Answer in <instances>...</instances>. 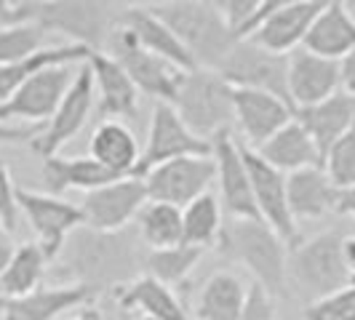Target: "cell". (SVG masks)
<instances>
[{"label": "cell", "mask_w": 355, "mask_h": 320, "mask_svg": "<svg viewBox=\"0 0 355 320\" xmlns=\"http://www.w3.org/2000/svg\"><path fill=\"white\" fill-rule=\"evenodd\" d=\"M56 278L67 283L89 285L96 294L105 288H121L139 278L144 256L137 249V238L128 232H91L86 227L67 238L59 259Z\"/></svg>", "instance_id": "cell-1"}, {"label": "cell", "mask_w": 355, "mask_h": 320, "mask_svg": "<svg viewBox=\"0 0 355 320\" xmlns=\"http://www.w3.org/2000/svg\"><path fill=\"white\" fill-rule=\"evenodd\" d=\"M216 249L227 259L238 262L254 275V283L262 285L267 294L284 296L288 288V243L270 230L262 219H232L222 230Z\"/></svg>", "instance_id": "cell-2"}, {"label": "cell", "mask_w": 355, "mask_h": 320, "mask_svg": "<svg viewBox=\"0 0 355 320\" xmlns=\"http://www.w3.org/2000/svg\"><path fill=\"white\" fill-rule=\"evenodd\" d=\"M150 11L179 37L200 70H219L225 56L238 43L219 8L206 0H168L153 3Z\"/></svg>", "instance_id": "cell-3"}, {"label": "cell", "mask_w": 355, "mask_h": 320, "mask_svg": "<svg viewBox=\"0 0 355 320\" xmlns=\"http://www.w3.org/2000/svg\"><path fill=\"white\" fill-rule=\"evenodd\" d=\"M342 240L345 235L326 230L307 240H297L288 249V267H286L288 283L297 288L300 296L307 299V304L320 302L342 288L353 285Z\"/></svg>", "instance_id": "cell-4"}, {"label": "cell", "mask_w": 355, "mask_h": 320, "mask_svg": "<svg viewBox=\"0 0 355 320\" xmlns=\"http://www.w3.org/2000/svg\"><path fill=\"white\" fill-rule=\"evenodd\" d=\"M174 109L198 139L211 142L214 136L232 131L235 109H232V89L222 80L216 70H193L182 75Z\"/></svg>", "instance_id": "cell-5"}, {"label": "cell", "mask_w": 355, "mask_h": 320, "mask_svg": "<svg viewBox=\"0 0 355 320\" xmlns=\"http://www.w3.org/2000/svg\"><path fill=\"white\" fill-rule=\"evenodd\" d=\"M123 6L110 3H91V0H37L35 19L49 35L70 37L75 46H86L99 51L110 33L118 27Z\"/></svg>", "instance_id": "cell-6"}, {"label": "cell", "mask_w": 355, "mask_h": 320, "mask_svg": "<svg viewBox=\"0 0 355 320\" xmlns=\"http://www.w3.org/2000/svg\"><path fill=\"white\" fill-rule=\"evenodd\" d=\"M107 53L123 67L125 75L131 78V83L137 86L139 94L153 96L155 102L174 105L184 72H179L168 62H163L160 56L147 51L142 43L134 37V33H128L125 27L118 24L107 37Z\"/></svg>", "instance_id": "cell-7"}, {"label": "cell", "mask_w": 355, "mask_h": 320, "mask_svg": "<svg viewBox=\"0 0 355 320\" xmlns=\"http://www.w3.org/2000/svg\"><path fill=\"white\" fill-rule=\"evenodd\" d=\"M219 75L230 89L265 91L278 99H288V56L270 53L251 40H238L219 64Z\"/></svg>", "instance_id": "cell-8"}, {"label": "cell", "mask_w": 355, "mask_h": 320, "mask_svg": "<svg viewBox=\"0 0 355 320\" xmlns=\"http://www.w3.org/2000/svg\"><path fill=\"white\" fill-rule=\"evenodd\" d=\"M17 206L35 232V243L46 254L49 265L59 259V254L72 232L83 227L80 206H72L67 200L53 197L49 193H33V190L17 187Z\"/></svg>", "instance_id": "cell-9"}, {"label": "cell", "mask_w": 355, "mask_h": 320, "mask_svg": "<svg viewBox=\"0 0 355 320\" xmlns=\"http://www.w3.org/2000/svg\"><path fill=\"white\" fill-rule=\"evenodd\" d=\"M211 155V142L198 139L196 134L182 123L177 109L166 102L153 105V118L147 128V144L142 150V158L137 163L134 177L142 179L150 168H155L160 163L177 158H209Z\"/></svg>", "instance_id": "cell-10"}, {"label": "cell", "mask_w": 355, "mask_h": 320, "mask_svg": "<svg viewBox=\"0 0 355 320\" xmlns=\"http://www.w3.org/2000/svg\"><path fill=\"white\" fill-rule=\"evenodd\" d=\"M80 67V64H78ZM75 64L64 67H49V70L33 75L17 94L0 105V121L14 123L21 121V125H46L53 118L56 107L67 96L72 80L78 75Z\"/></svg>", "instance_id": "cell-11"}, {"label": "cell", "mask_w": 355, "mask_h": 320, "mask_svg": "<svg viewBox=\"0 0 355 320\" xmlns=\"http://www.w3.org/2000/svg\"><path fill=\"white\" fill-rule=\"evenodd\" d=\"M147 200H158L184 208L193 200L209 193L211 181H216L214 158H177L150 168L142 177Z\"/></svg>", "instance_id": "cell-12"}, {"label": "cell", "mask_w": 355, "mask_h": 320, "mask_svg": "<svg viewBox=\"0 0 355 320\" xmlns=\"http://www.w3.org/2000/svg\"><path fill=\"white\" fill-rule=\"evenodd\" d=\"M147 203V190L139 177H123L112 184L86 193L80 203L83 227L91 232H121Z\"/></svg>", "instance_id": "cell-13"}, {"label": "cell", "mask_w": 355, "mask_h": 320, "mask_svg": "<svg viewBox=\"0 0 355 320\" xmlns=\"http://www.w3.org/2000/svg\"><path fill=\"white\" fill-rule=\"evenodd\" d=\"M94 102H96L94 75H91L89 64H80L70 91H67V96L62 99V105L56 107L53 118L46 123L43 134L30 142L33 150H35L40 158L59 155V150L70 142V139H75L80 134V128L86 125L91 109H94Z\"/></svg>", "instance_id": "cell-14"}, {"label": "cell", "mask_w": 355, "mask_h": 320, "mask_svg": "<svg viewBox=\"0 0 355 320\" xmlns=\"http://www.w3.org/2000/svg\"><path fill=\"white\" fill-rule=\"evenodd\" d=\"M243 160H246V168H249L251 195H254V206H257L259 219L270 230L278 232L291 249L300 240V230H297V222L288 211L286 174L275 171L270 163H265L246 144H243Z\"/></svg>", "instance_id": "cell-15"}, {"label": "cell", "mask_w": 355, "mask_h": 320, "mask_svg": "<svg viewBox=\"0 0 355 320\" xmlns=\"http://www.w3.org/2000/svg\"><path fill=\"white\" fill-rule=\"evenodd\" d=\"M211 158L216 163V181L222 206L227 208L232 219H259L254 195H251L249 168L243 160V144L232 136V131H225L211 139Z\"/></svg>", "instance_id": "cell-16"}, {"label": "cell", "mask_w": 355, "mask_h": 320, "mask_svg": "<svg viewBox=\"0 0 355 320\" xmlns=\"http://www.w3.org/2000/svg\"><path fill=\"white\" fill-rule=\"evenodd\" d=\"M232 109L235 125L243 134L241 144H246L249 150H259L288 121H294V107L265 91L232 89Z\"/></svg>", "instance_id": "cell-17"}, {"label": "cell", "mask_w": 355, "mask_h": 320, "mask_svg": "<svg viewBox=\"0 0 355 320\" xmlns=\"http://www.w3.org/2000/svg\"><path fill=\"white\" fill-rule=\"evenodd\" d=\"M323 6H326L323 0H281L278 8L265 19V24L249 40L270 53L288 56L291 51L302 48L304 35L323 11Z\"/></svg>", "instance_id": "cell-18"}, {"label": "cell", "mask_w": 355, "mask_h": 320, "mask_svg": "<svg viewBox=\"0 0 355 320\" xmlns=\"http://www.w3.org/2000/svg\"><path fill=\"white\" fill-rule=\"evenodd\" d=\"M94 299H96V291L89 285H40L24 296H14V299L0 296V320H56L67 310L86 307Z\"/></svg>", "instance_id": "cell-19"}, {"label": "cell", "mask_w": 355, "mask_h": 320, "mask_svg": "<svg viewBox=\"0 0 355 320\" xmlns=\"http://www.w3.org/2000/svg\"><path fill=\"white\" fill-rule=\"evenodd\" d=\"M342 91L339 62L297 48L288 53V99L294 109L326 102Z\"/></svg>", "instance_id": "cell-20"}, {"label": "cell", "mask_w": 355, "mask_h": 320, "mask_svg": "<svg viewBox=\"0 0 355 320\" xmlns=\"http://www.w3.org/2000/svg\"><path fill=\"white\" fill-rule=\"evenodd\" d=\"M118 24L125 27L128 33H134V37L142 43L147 51L160 56L163 62H168V64L177 67L179 72L198 70L196 59L190 56V51H187V48L179 43V37L150 11V6H123Z\"/></svg>", "instance_id": "cell-21"}, {"label": "cell", "mask_w": 355, "mask_h": 320, "mask_svg": "<svg viewBox=\"0 0 355 320\" xmlns=\"http://www.w3.org/2000/svg\"><path fill=\"white\" fill-rule=\"evenodd\" d=\"M86 64L94 75V91L99 96V115L102 118H131L139 105V91L131 83L123 67L107 51H94Z\"/></svg>", "instance_id": "cell-22"}, {"label": "cell", "mask_w": 355, "mask_h": 320, "mask_svg": "<svg viewBox=\"0 0 355 320\" xmlns=\"http://www.w3.org/2000/svg\"><path fill=\"white\" fill-rule=\"evenodd\" d=\"M302 48L323 59L339 62L355 48V17L350 14L347 3L331 0L323 6L313 27L307 30Z\"/></svg>", "instance_id": "cell-23"}, {"label": "cell", "mask_w": 355, "mask_h": 320, "mask_svg": "<svg viewBox=\"0 0 355 320\" xmlns=\"http://www.w3.org/2000/svg\"><path fill=\"white\" fill-rule=\"evenodd\" d=\"M294 121L310 134L320 155H326V150L355 125V96L339 91L320 105L294 109Z\"/></svg>", "instance_id": "cell-24"}, {"label": "cell", "mask_w": 355, "mask_h": 320, "mask_svg": "<svg viewBox=\"0 0 355 320\" xmlns=\"http://www.w3.org/2000/svg\"><path fill=\"white\" fill-rule=\"evenodd\" d=\"M254 152L265 163H270L275 171L286 174V177L297 174V171H304V168H323L320 150L297 121H288L275 136H270Z\"/></svg>", "instance_id": "cell-25"}, {"label": "cell", "mask_w": 355, "mask_h": 320, "mask_svg": "<svg viewBox=\"0 0 355 320\" xmlns=\"http://www.w3.org/2000/svg\"><path fill=\"white\" fill-rule=\"evenodd\" d=\"M286 197L294 222L323 219L326 213H337L339 190L331 184L323 168H304L286 177Z\"/></svg>", "instance_id": "cell-26"}, {"label": "cell", "mask_w": 355, "mask_h": 320, "mask_svg": "<svg viewBox=\"0 0 355 320\" xmlns=\"http://www.w3.org/2000/svg\"><path fill=\"white\" fill-rule=\"evenodd\" d=\"M40 179H43V187L46 193L53 197L64 195L70 190H99L105 184H112L118 179L112 171L102 168L94 158H62V155H53V158H43V168H40Z\"/></svg>", "instance_id": "cell-27"}, {"label": "cell", "mask_w": 355, "mask_h": 320, "mask_svg": "<svg viewBox=\"0 0 355 320\" xmlns=\"http://www.w3.org/2000/svg\"><path fill=\"white\" fill-rule=\"evenodd\" d=\"M89 158H94L107 171H112L115 177H134L142 150L128 125L121 121H102L91 134Z\"/></svg>", "instance_id": "cell-28"}, {"label": "cell", "mask_w": 355, "mask_h": 320, "mask_svg": "<svg viewBox=\"0 0 355 320\" xmlns=\"http://www.w3.org/2000/svg\"><path fill=\"white\" fill-rule=\"evenodd\" d=\"M249 296L246 283L230 272V269H216L211 272L203 285L193 307L196 320H238L243 312V304Z\"/></svg>", "instance_id": "cell-29"}, {"label": "cell", "mask_w": 355, "mask_h": 320, "mask_svg": "<svg viewBox=\"0 0 355 320\" xmlns=\"http://www.w3.org/2000/svg\"><path fill=\"white\" fill-rule=\"evenodd\" d=\"M91 48L86 46H75V43H64V46H46L43 51L33 53L30 59L17 62V64H3L0 67V105L8 102L17 89H21L33 75L49 70V67H64V64H86L91 56Z\"/></svg>", "instance_id": "cell-30"}, {"label": "cell", "mask_w": 355, "mask_h": 320, "mask_svg": "<svg viewBox=\"0 0 355 320\" xmlns=\"http://www.w3.org/2000/svg\"><path fill=\"white\" fill-rule=\"evenodd\" d=\"M115 299L125 310H137L147 318L155 320H193L187 315L184 304L179 302V296L168 285L158 283L150 275H139L131 283L121 285L115 291Z\"/></svg>", "instance_id": "cell-31"}, {"label": "cell", "mask_w": 355, "mask_h": 320, "mask_svg": "<svg viewBox=\"0 0 355 320\" xmlns=\"http://www.w3.org/2000/svg\"><path fill=\"white\" fill-rule=\"evenodd\" d=\"M222 230H225L222 203L214 193H206L182 208V246L206 254L219 246Z\"/></svg>", "instance_id": "cell-32"}, {"label": "cell", "mask_w": 355, "mask_h": 320, "mask_svg": "<svg viewBox=\"0 0 355 320\" xmlns=\"http://www.w3.org/2000/svg\"><path fill=\"white\" fill-rule=\"evenodd\" d=\"M46 267H49V259L37 243L17 246L8 267L0 272V296L14 299V296L33 294L46 278Z\"/></svg>", "instance_id": "cell-33"}, {"label": "cell", "mask_w": 355, "mask_h": 320, "mask_svg": "<svg viewBox=\"0 0 355 320\" xmlns=\"http://www.w3.org/2000/svg\"><path fill=\"white\" fill-rule=\"evenodd\" d=\"M134 222H137V235L150 251L182 246V208L177 206L147 200Z\"/></svg>", "instance_id": "cell-34"}, {"label": "cell", "mask_w": 355, "mask_h": 320, "mask_svg": "<svg viewBox=\"0 0 355 320\" xmlns=\"http://www.w3.org/2000/svg\"><path fill=\"white\" fill-rule=\"evenodd\" d=\"M203 259V251L190 249V246H174V249H160V251H147L144 254V275L155 278L163 285H177L182 283L193 267Z\"/></svg>", "instance_id": "cell-35"}, {"label": "cell", "mask_w": 355, "mask_h": 320, "mask_svg": "<svg viewBox=\"0 0 355 320\" xmlns=\"http://www.w3.org/2000/svg\"><path fill=\"white\" fill-rule=\"evenodd\" d=\"M46 37H49V33L37 21H27V24L0 30V67L24 62L33 53L43 51L46 48Z\"/></svg>", "instance_id": "cell-36"}, {"label": "cell", "mask_w": 355, "mask_h": 320, "mask_svg": "<svg viewBox=\"0 0 355 320\" xmlns=\"http://www.w3.org/2000/svg\"><path fill=\"white\" fill-rule=\"evenodd\" d=\"M323 171L331 179V184L342 190L355 187V125L337 142L331 144L323 155Z\"/></svg>", "instance_id": "cell-37"}, {"label": "cell", "mask_w": 355, "mask_h": 320, "mask_svg": "<svg viewBox=\"0 0 355 320\" xmlns=\"http://www.w3.org/2000/svg\"><path fill=\"white\" fill-rule=\"evenodd\" d=\"M304 320H355V283L304 307Z\"/></svg>", "instance_id": "cell-38"}, {"label": "cell", "mask_w": 355, "mask_h": 320, "mask_svg": "<svg viewBox=\"0 0 355 320\" xmlns=\"http://www.w3.org/2000/svg\"><path fill=\"white\" fill-rule=\"evenodd\" d=\"M17 222H19L17 184L11 179V171H8L6 160L0 158V224H3V232L6 235L17 232Z\"/></svg>", "instance_id": "cell-39"}, {"label": "cell", "mask_w": 355, "mask_h": 320, "mask_svg": "<svg viewBox=\"0 0 355 320\" xmlns=\"http://www.w3.org/2000/svg\"><path fill=\"white\" fill-rule=\"evenodd\" d=\"M214 6L219 8L222 19L227 21L230 33L235 35V40H238L241 33L246 30V24L251 21V17L257 14L259 0H219V3H214Z\"/></svg>", "instance_id": "cell-40"}, {"label": "cell", "mask_w": 355, "mask_h": 320, "mask_svg": "<svg viewBox=\"0 0 355 320\" xmlns=\"http://www.w3.org/2000/svg\"><path fill=\"white\" fill-rule=\"evenodd\" d=\"M238 320H281V318H278V310H275V299L267 294L262 285L251 283L246 304H243V312H241Z\"/></svg>", "instance_id": "cell-41"}, {"label": "cell", "mask_w": 355, "mask_h": 320, "mask_svg": "<svg viewBox=\"0 0 355 320\" xmlns=\"http://www.w3.org/2000/svg\"><path fill=\"white\" fill-rule=\"evenodd\" d=\"M46 125H17V123H3L0 121V144H19V142H33L43 134Z\"/></svg>", "instance_id": "cell-42"}, {"label": "cell", "mask_w": 355, "mask_h": 320, "mask_svg": "<svg viewBox=\"0 0 355 320\" xmlns=\"http://www.w3.org/2000/svg\"><path fill=\"white\" fill-rule=\"evenodd\" d=\"M339 80H342V91L355 96V48L345 59H339Z\"/></svg>", "instance_id": "cell-43"}, {"label": "cell", "mask_w": 355, "mask_h": 320, "mask_svg": "<svg viewBox=\"0 0 355 320\" xmlns=\"http://www.w3.org/2000/svg\"><path fill=\"white\" fill-rule=\"evenodd\" d=\"M337 213L355 219V187H350V190H342V193H339Z\"/></svg>", "instance_id": "cell-44"}, {"label": "cell", "mask_w": 355, "mask_h": 320, "mask_svg": "<svg viewBox=\"0 0 355 320\" xmlns=\"http://www.w3.org/2000/svg\"><path fill=\"white\" fill-rule=\"evenodd\" d=\"M342 251H345V262H347V269H350V281L355 283V232L342 240Z\"/></svg>", "instance_id": "cell-45"}, {"label": "cell", "mask_w": 355, "mask_h": 320, "mask_svg": "<svg viewBox=\"0 0 355 320\" xmlns=\"http://www.w3.org/2000/svg\"><path fill=\"white\" fill-rule=\"evenodd\" d=\"M11 256H14V243H11L6 235H0V272L8 267Z\"/></svg>", "instance_id": "cell-46"}, {"label": "cell", "mask_w": 355, "mask_h": 320, "mask_svg": "<svg viewBox=\"0 0 355 320\" xmlns=\"http://www.w3.org/2000/svg\"><path fill=\"white\" fill-rule=\"evenodd\" d=\"M72 320H96V315H94V312H86V315H78V318H72Z\"/></svg>", "instance_id": "cell-47"}, {"label": "cell", "mask_w": 355, "mask_h": 320, "mask_svg": "<svg viewBox=\"0 0 355 320\" xmlns=\"http://www.w3.org/2000/svg\"><path fill=\"white\" fill-rule=\"evenodd\" d=\"M139 320H155V318H147V315H142V318H139Z\"/></svg>", "instance_id": "cell-48"}, {"label": "cell", "mask_w": 355, "mask_h": 320, "mask_svg": "<svg viewBox=\"0 0 355 320\" xmlns=\"http://www.w3.org/2000/svg\"><path fill=\"white\" fill-rule=\"evenodd\" d=\"M0 235H6V232H3V224H0Z\"/></svg>", "instance_id": "cell-49"}]
</instances>
